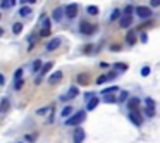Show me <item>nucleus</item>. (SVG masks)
Wrapping results in <instances>:
<instances>
[{
    "instance_id": "ddd939ff",
    "label": "nucleus",
    "mask_w": 160,
    "mask_h": 143,
    "mask_svg": "<svg viewBox=\"0 0 160 143\" xmlns=\"http://www.w3.org/2000/svg\"><path fill=\"white\" fill-rule=\"evenodd\" d=\"M60 79H62V71H55V73L50 74L48 83H50V84H55V83H59Z\"/></svg>"
},
{
    "instance_id": "0eeeda50",
    "label": "nucleus",
    "mask_w": 160,
    "mask_h": 143,
    "mask_svg": "<svg viewBox=\"0 0 160 143\" xmlns=\"http://www.w3.org/2000/svg\"><path fill=\"white\" fill-rule=\"evenodd\" d=\"M52 67H53V62H45V64H43L42 71H40V78H35V83L38 84L40 81H42V78L45 76V74H48L50 71H52Z\"/></svg>"
},
{
    "instance_id": "4c0bfd02",
    "label": "nucleus",
    "mask_w": 160,
    "mask_h": 143,
    "mask_svg": "<svg viewBox=\"0 0 160 143\" xmlns=\"http://www.w3.org/2000/svg\"><path fill=\"white\" fill-rule=\"evenodd\" d=\"M2 109H9V100H7V98L2 100Z\"/></svg>"
},
{
    "instance_id": "c85d7f7f",
    "label": "nucleus",
    "mask_w": 160,
    "mask_h": 143,
    "mask_svg": "<svg viewBox=\"0 0 160 143\" xmlns=\"http://www.w3.org/2000/svg\"><path fill=\"white\" fill-rule=\"evenodd\" d=\"M121 16H122V12L119 11V9H115V11H114V12H112V14H110V21H115V19H119V18H121Z\"/></svg>"
},
{
    "instance_id": "f03ea898",
    "label": "nucleus",
    "mask_w": 160,
    "mask_h": 143,
    "mask_svg": "<svg viewBox=\"0 0 160 143\" xmlns=\"http://www.w3.org/2000/svg\"><path fill=\"white\" fill-rule=\"evenodd\" d=\"M145 114L146 117H155V100H153L152 97H146L145 100Z\"/></svg>"
},
{
    "instance_id": "473e14b6",
    "label": "nucleus",
    "mask_w": 160,
    "mask_h": 143,
    "mask_svg": "<svg viewBox=\"0 0 160 143\" xmlns=\"http://www.w3.org/2000/svg\"><path fill=\"white\" fill-rule=\"evenodd\" d=\"M114 91H119V88H117V86H110V88H105V90L102 91V93L105 95V93H114Z\"/></svg>"
},
{
    "instance_id": "72a5a7b5",
    "label": "nucleus",
    "mask_w": 160,
    "mask_h": 143,
    "mask_svg": "<svg viewBox=\"0 0 160 143\" xmlns=\"http://www.w3.org/2000/svg\"><path fill=\"white\" fill-rule=\"evenodd\" d=\"M150 71H152V69H150V66L141 67V76H148V74H150Z\"/></svg>"
},
{
    "instance_id": "412c9836",
    "label": "nucleus",
    "mask_w": 160,
    "mask_h": 143,
    "mask_svg": "<svg viewBox=\"0 0 160 143\" xmlns=\"http://www.w3.org/2000/svg\"><path fill=\"white\" fill-rule=\"evenodd\" d=\"M21 31H22V23H14V26H12V33H14V35H19Z\"/></svg>"
},
{
    "instance_id": "bb28decb",
    "label": "nucleus",
    "mask_w": 160,
    "mask_h": 143,
    "mask_svg": "<svg viewBox=\"0 0 160 143\" xmlns=\"http://www.w3.org/2000/svg\"><path fill=\"white\" fill-rule=\"evenodd\" d=\"M22 86H24V79H22V78H21V79H16V83H14V90H22Z\"/></svg>"
},
{
    "instance_id": "a878e982",
    "label": "nucleus",
    "mask_w": 160,
    "mask_h": 143,
    "mask_svg": "<svg viewBox=\"0 0 160 143\" xmlns=\"http://www.w3.org/2000/svg\"><path fill=\"white\" fill-rule=\"evenodd\" d=\"M128 98H129V93H128V91H121V95H119L117 102H119V104H122V102H126Z\"/></svg>"
},
{
    "instance_id": "aec40b11",
    "label": "nucleus",
    "mask_w": 160,
    "mask_h": 143,
    "mask_svg": "<svg viewBox=\"0 0 160 143\" xmlns=\"http://www.w3.org/2000/svg\"><path fill=\"white\" fill-rule=\"evenodd\" d=\"M126 42H128L129 45H134V43H136V36H134V33H132V31L128 33V36H126Z\"/></svg>"
},
{
    "instance_id": "c03bdc74",
    "label": "nucleus",
    "mask_w": 160,
    "mask_h": 143,
    "mask_svg": "<svg viewBox=\"0 0 160 143\" xmlns=\"http://www.w3.org/2000/svg\"><path fill=\"white\" fill-rule=\"evenodd\" d=\"M26 140H28V141H35V136H33V135H28V136H26Z\"/></svg>"
},
{
    "instance_id": "5701e85b",
    "label": "nucleus",
    "mask_w": 160,
    "mask_h": 143,
    "mask_svg": "<svg viewBox=\"0 0 160 143\" xmlns=\"http://www.w3.org/2000/svg\"><path fill=\"white\" fill-rule=\"evenodd\" d=\"M52 35V28H43L42 31H40V38H47V36Z\"/></svg>"
},
{
    "instance_id": "de8ad7c7",
    "label": "nucleus",
    "mask_w": 160,
    "mask_h": 143,
    "mask_svg": "<svg viewBox=\"0 0 160 143\" xmlns=\"http://www.w3.org/2000/svg\"><path fill=\"white\" fill-rule=\"evenodd\" d=\"M2 35H4V29H2V28H0V36H2Z\"/></svg>"
},
{
    "instance_id": "1a4fd4ad",
    "label": "nucleus",
    "mask_w": 160,
    "mask_h": 143,
    "mask_svg": "<svg viewBox=\"0 0 160 143\" xmlns=\"http://www.w3.org/2000/svg\"><path fill=\"white\" fill-rule=\"evenodd\" d=\"M84 129L83 128H76V131H74V135H72V141L74 143H83L84 141Z\"/></svg>"
},
{
    "instance_id": "2eb2a0df",
    "label": "nucleus",
    "mask_w": 160,
    "mask_h": 143,
    "mask_svg": "<svg viewBox=\"0 0 160 143\" xmlns=\"http://www.w3.org/2000/svg\"><path fill=\"white\" fill-rule=\"evenodd\" d=\"M97 105H98V98L97 97H91L90 100H88V104H86V110H95Z\"/></svg>"
},
{
    "instance_id": "09e8293b",
    "label": "nucleus",
    "mask_w": 160,
    "mask_h": 143,
    "mask_svg": "<svg viewBox=\"0 0 160 143\" xmlns=\"http://www.w3.org/2000/svg\"><path fill=\"white\" fill-rule=\"evenodd\" d=\"M0 110H2V109H0Z\"/></svg>"
},
{
    "instance_id": "f3484780",
    "label": "nucleus",
    "mask_w": 160,
    "mask_h": 143,
    "mask_svg": "<svg viewBox=\"0 0 160 143\" xmlns=\"http://www.w3.org/2000/svg\"><path fill=\"white\" fill-rule=\"evenodd\" d=\"M103 102H105V104H115L117 98L114 97V93H105L103 95Z\"/></svg>"
},
{
    "instance_id": "37998d69",
    "label": "nucleus",
    "mask_w": 160,
    "mask_h": 143,
    "mask_svg": "<svg viewBox=\"0 0 160 143\" xmlns=\"http://www.w3.org/2000/svg\"><path fill=\"white\" fill-rule=\"evenodd\" d=\"M98 66H100L102 69H107V67H108V64H107V62H100V64H98Z\"/></svg>"
},
{
    "instance_id": "f257e3e1",
    "label": "nucleus",
    "mask_w": 160,
    "mask_h": 143,
    "mask_svg": "<svg viewBox=\"0 0 160 143\" xmlns=\"http://www.w3.org/2000/svg\"><path fill=\"white\" fill-rule=\"evenodd\" d=\"M84 121V110H79L76 114H71L69 119L66 121V126H78Z\"/></svg>"
},
{
    "instance_id": "4be33fe9",
    "label": "nucleus",
    "mask_w": 160,
    "mask_h": 143,
    "mask_svg": "<svg viewBox=\"0 0 160 143\" xmlns=\"http://www.w3.org/2000/svg\"><path fill=\"white\" fill-rule=\"evenodd\" d=\"M107 81H110L108 74H102V76L97 78V84H103V83H107Z\"/></svg>"
},
{
    "instance_id": "2f4dec72",
    "label": "nucleus",
    "mask_w": 160,
    "mask_h": 143,
    "mask_svg": "<svg viewBox=\"0 0 160 143\" xmlns=\"http://www.w3.org/2000/svg\"><path fill=\"white\" fill-rule=\"evenodd\" d=\"M22 74H24V71H22V67H19V69H16V73H14V81H16V79H21V78H22Z\"/></svg>"
},
{
    "instance_id": "7c9ffc66",
    "label": "nucleus",
    "mask_w": 160,
    "mask_h": 143,
    "mask_svg": "<svg viewBox=\"0 0 160 143\" xmlns=\"http://www.w3.org/2000/svg\"><path fill=\"white\" fill-rule=\"evenodd\" d=\"M48 110H52V109H50V105H47V107H42V109H38V110H36V115H43V114H47Z\"/></svg>"
},
{
    "instance_id": "423d86ee",
    "label": "nucleus",
    "mask_w": 160,
    "mask_h": 143,
    "mask_svg": "<svg viewBox=\"0 0 160 143\" xmlns=\"http://www.w3.org/2000/svg\"><path fill=\"white\" fill-rule=\"evenodd\" d=\"M129 121H131L134 126H138V128L143 124V117L139 115L138 110H129Z\"/></svg>"
},
{
    "instance_id": "c756f323",
    "label": "nucleus",
    "mask_w": 160,
    "mask_h": 143,
    "mask_svg": "<svg viewBox=\"0 0 160 143\" xmlns=\"http://www.w3.org/2000/svg\"><path fill=\"white\" fill-rule=\"evenodd\" d=\"M86 74H79L78 76V84H88V79H86Z\"/></svg>"
},
{
    "instance_id": "79ce46f5",
    "label": "nucleus",
    "mask_w": 160,
    "mask_h": 143,
    "mask_svg": "<svg viewBox=\"0 0 160 143\" xmlns=\"http://www.w3.org/2000/svg\"><path fill=\"white\" fill-rule=\"evenodd\" d=\"M91 50H93V45H86V47H84V52H86V54H90Z\"/></svg>"
},
{
    "instance_id": "dca6fc26",
    "label": "nucleus",
    "mask_w": 160,
    "mask_h": 143,
    "mask_svg": "<svg viewBox=\"0 0 160 143\" xmlns=\"http://www.w3.org/2000/svg\"><path fill=\"white\" fill-rule=\"evenodd\" d=\"M42 67H43V62H42V60L36 59L35 62H33V66H31V71L36 74V73H40V71H42Z\"/></svg>"
},
{
    "instance_id": "c9c22d12",
    "label": "nucleus",
    "mask_w": 160,
    "mask_h": 143,
    "mask_svg": "<svg viewBox=\"0 0 160 143\" xmlns=\"http://www.w3.org/2000/svg\"><path fill=\"white\" fill-rule=\"evenodd\" d=\"M150 7H160V0H150Z\"/></svg>"
},
{
    "instance_id": "6e6552de",
    "label": "nucleus",
    "mask_w": 160,
    "mask_h": 143,
    "mask_svg": "<svg viewBox=\"0 0 160 143\" xmlns=\"http://www.w3.org/2000/svg\"><path fill=\"white\" fill-rule=\"evenodd\" d=\"M64 16H66V7H57V9H53V12H52V19H53L55 23H60Z\"/></svg>"
},
{
    "instance_id": "a211bd4d",
    "label": "nucleus",
    "mask_w": 160,
    "mask_h": 143,
    "mask_svg": "<svg viewBox=\"0 0 160 143\" xmlns=\"http://www.w3.org/2000/svg\"><path fill=\"white\" fill-rule=\"evenodd\" d=\"M31 14V9L28 7V5H21V9H19V16H22V18H26V16Z\"/></svg>"
},
{
    "instance_id": "a19ab883",
    "label": "nucleus",
    "mask_w": 160,
    "mask_h": 143,
    "mask_svg": "<svg viewBox=\"0 0 160 143\" xmlns=\"http://www.w3.org/2000/svg\"><path fill=\"white\" fill-rule=\"evenodd\" d=\"M110 50H112V52H119V50H121V45H119V47L117 45H112Z\"/></svg>"
},
{
    "instance_id": "9d476101",
    "label": "nucleus",
    "mask_w": 160,
    "mask_h": 143,
    "mask_svg": "<svg viewBox=\"0 0 160 143\" xmlns=\"http://www.w3.org/2000/svg\"><path fill=\"white\" fill-rule=\"evenodd\" d=\"M131 23H132V16L122 14L121 18H119V26H121V28H124V29H128L129 26H131Z\"/></svg>"
},
{
    "instance_id": "f704fd0d",
    "label": "nucleus",
    "mask_w": 160,
    "mask_h": 143,
    "mask_svg": "<svg viewBox=\"0 0 160 143\" xmlns=\"http://www.w3.org/2000/svg\"><path fill=\"white\" fill-rule=\"evenodd\" d=\"M126 69H128L126 64H117V66H115V71H117V73H119V71H126Z\"/></svg>"
},
{
    "instance_id": "f8f14e48",
    "label": "nucleus",
    "mask_w": 160,
    "mask_h": 143,
    "mask_svg": "<svg viewBox=\"0 0 160 143\" xmlns=\"http://www.w3.org/2000/svg\"><path fill=\"white\" fill-rule=\"evenodd\" d=\"M91 31H93V28H91V24L90 23H81L79 24V33L81 35H91Z\"/></svg>"
},
{
    "instance_id": "6ab92c4d",
    "label": "nucleus",
    "mask_w": 160,
    "mask_h": 143,
    "mask_svg": "<svg viewBox=\"0 0 160 143\" xmlns=\"http://www.w3.org/2000/svg\"><path fill=\"white\" fill-rule=\"evenodd\" d=\"M71 114H72V107H71V105L64 107V109H62V112H60V115H62V117H69Z\"/></svg>"
},
{
    "instance_id": "ea45409f",
    "label": "nucleus",
    "mask_w": 160,
    "mask_h": 143,
    "mask_svg": "<svg viewBox=\"0 0 160 143\" xmlns=\"http://www.w3.org/2000/svg\"><path fill=\"white\" fill-rule=\"evenodd\" d=\"M43 28H50V19H43Z\"/></svg>"
},
{
    "instance_id": "49530a36",
    "label": "nucleus",
    "mask_w": 160,
    "mask_h": 143,
    "mask_svg": "<svg viewBox=\"0 0 160 143\" xmlns=\"http://www.w3.org/2000/svg\"><path fill=\"white\" fill-rule=\"evenodd\" d=\"M11 4H12V7H14V5H16V0H11Z\"/></svg>"
},
{
    "instance_id": "7ed1b4c3",
    "label": "nucleus",
    "mask_w": 160,
    "mask_h": 143,
    "mask_svg": "<svg viewBox=\"0 0 160 143\" xmlns=\"http://www.w3.org/2000/svg\"><path fill=\"white\" fill-rule=\"evenodd\" d=\"M78 93H79V88H78V86H71L69 90H67V93H64L62 97H60V100H62V102H69V100H72L74 97H78Z\"/></svg>"
},
{
    "instance_id": "b1692460",
    "label": "nucleus",
    "mask_w": 160,
    "mask_h": 143,
    "mask_svg": "<svg viewBox=\"0 0 160 143\" xmlns=\"http://www.w3.org/2000/svg\"><path fill=\"white\" fill-rule=\"evenodd\" d=\"M86 12H88L90 16H97V14H98V7H97V5H88Z\"/></svg>"
},
{
    "instance_id": "58836bf2",
    "label": "nucleus",
    "mask_w": 160,
    "mask_h": 143,
    "mask_svg": "<svg viewBox=\"0 0 160 143\" xmlns=\"http://www.w3.org/2000/svg\"><path fill=\"white\" fill-rule=\"evenodd\" d=\"M4 84H5V76L0 73V86H4Z\"/></svg>"
},
{
    "instance_id": "cd10ccee",
    "label": "nucleus",
    "mask_w": 160,
    "mask_h": 143,
    "mask_svg": "<svg viewBox=\"0 0 160 143\" xmlns=\"http://www.w3.org/2000/svg\"><path fill=\"white\" fill-rule=\"evenodd\" d=\"M132 11H136V7H132V5H126V7H124V12H122V14L132 16Z\"/></svg>"
},
{
    "instance_id": "4468645a",
    "label": "nucleus",
    "mask_w": 160,
    "mask_h": 143,
    "mask_svg": "<svg viewBox=\"0 0 160 143\" xmlns=\"http://www.w3.org/2000/svg\"><path fill=\"white\" fill-rule=\"evenodd\" d=\"M138 105H139V98H138V97L128 98V107H129V110H138Z\"/></svg>"
},
{
    "instance_id": "8fccbe9b",
    "label": "nucleus",
    "mask_w": 160,
    "mask_h": 143,
    "mask_svg": "<svg viewBox=\"0 0 160 143\" xmlns=\"http://www.w3.org/2000/svg\"><path fill=\"white\" fill-rule=\"evenodd\" d=\"M0 18H2V16H0Z\"/></svg>"
},
{
    "instance_id": "20e7f679",
    "label": "nucleus",
    "mask_w": 160,
    "mask_h": 143,
    "mask_svg": "<svg viewBox=\"0 0 160 143\" xmlns=\"http://www.w3.org/2000/svg\"><path fill=\"white\" fill-rule=\"evenodd\" d=\"M78 12H79V5L78 4H69L66 7V18L67 19H74L78 16Z\"/></svg>"
},
{
    "instance_id": "a18cd8bd",
    "label": "nucleus",
    "mask_w": 160,
    "mask_h": 143,
    "mask_svg": "<svg viewBox=\"0 0 160 143\" xmlns=\"http://www.w3.org/2000/svg\"><path fill=\"white\" fill-rule=\"evenodd\" d=\"M19 4H21V5H26V4H29V0H19Z\"/></svg>"
},
{
    "instance_id": "e433bc0d",
    "label": "nucleus",
    "mask_w": 160,
    "mask_h": 143,
    "mask_svg": "<svg viewBox=\"0 0 160 143\" xmlns=\"http://www.w3.org/2000/svg\"><path fill=\"white\" fill-rule=\"evenodd\" d=\"M139 42H143V43L148 42V36H146V33H141V35H139Z\"/></svg>"
},
{
    "instance_id": "393cba45",
    "label": "nucleus",
    "mask_w": 160,
    "mask_h": 143,
    "mask_svg": "<svg viewBox=\"0 0 160 143\" xmlns=\"http://www.w3.org/2000/svg\"><path fill=\"white\" fill-rule=\"evenodd\" d=\"M12 7L11 0H2V4H0V9H4V11H9Z\"/></svg>"
},
{
    "instance_id": "9b49d317",
    "label": "nucleus",
    "mask_w": 160,
    "mask_h": 143,
    "mask_svg": "<svg viewBox=\"0 0 160 143\" xmlns=\"http://www.w3.org/2000/svg\"><path fill=\"white\" fill-rule=\"evenodd\" d=\"M60 43H62L60 38H52L48 43H47V52H53V50H57L60 47Z\"/></svg>"
},
{
    "instance_id": "39448f33",
    "label": "nucleus",
    "mask_w": 160,
    "mask_h": 143,
    "mask_svg": "<svg viewBox=\"0 0 160 143\" xmlns=\"http://www.w3.org/2000/svg\"><path fill=\"white\" fill-rule=\"evenodd\" d=\"M136 14H138L141 19H148V18H152V7L139 5V7H136Z\"/></svg>"
}]
</instances>
